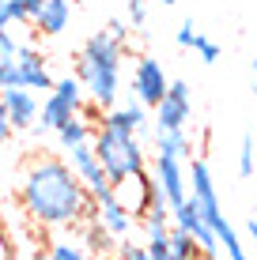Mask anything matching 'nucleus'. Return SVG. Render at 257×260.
<instances>
[{
  "label": "nucleus",
  "instance_id": "obj_18",
  "mask_svg": "<svg viewBox=\"0 0 257 260\" xmlns=\"http://www.w3.org/2000/svg\"><path fill=\"white\" fill-rule=\"evenodd\" d=\"M166 238H170V256H174V260H201L197 241H193L189 234H185V230L170 226V230H166Z\"/></svg>",
  "mask_w": 257,
  "mask_h": 260
},
{
  "label": "nucleus",
  "instance_id": "obj_3",
  "mask_svg": "<svg viewBox=\"0 0 257 260\" xmlns=\"http://www.w3.org/2000/svg\"><path fill=\"white\" fill-rule=\"evenodd\" d=\"M91 147H95V155H99L106 177L113 185L125 181V177L148 174V158H144V147H140L136 132H121L113 124L99 121L95 124V136H91Z\"/></svg>",
  "mask_w": 257,
  "mask_h": 260
},
{
  "label": "nucleus",
  "instance_id": "obj_25",
  "mask_svg": "<svg viewBox=\"0 0 257 260\" xmlns=\"http://www.w3.org/2000/svg\"><path fill=\"white\" fill-rule=\"evenodd\" d=\"M15 53H19V46H15L12 42V34H0V64H4V60H15Z\"/></svg>",
  "mask_w": 257,
  "mask_h": 260
},
{
  "label": "nucleus",
  "instance_id": "obj_26",
  "mask_svg": "<svg viewBox=\"0 0 257 260\" xmlns=\"http://www.w3.org/2000/svg\"><path fill=\"white\" fill-rule=\"evenodd\" d=\"M8 15H12V19H19V23H31V12L23 8V0H8Z\"/></svg>",
  "mask_w": 257,
  "mask_h": 260
},
{
  "label": "nucleus",
  "instance_id": "obj_29",
  "mask_svg": "<svg viewBox=\"0 0 257 260\" xmlns=\"http://www.w3.org/2000/svg\"><path fill=\"white\" fill-rule=\"evenodd\" d=\"M8 140H12V121H8L4 106H0V143H8Z\"/></svg>",
  "mask_w": 257,
  "mask_h": 260
},
{
  "label": "nucleus",
  "instance_id": "obj_8",
  "mask_svg": "<svg viewBox=\"0 0 257 260\" xmlns=\"http://www.w3.org/2000/svg\"><path fill=\"white\" fill-rule=\"evenodd\" d=\"M152 181L159 196L166 200V208H178V204L189 196V181H185V162L174 155H155V170H152Z\"/></svg>",
  "mask_w": 257,
  "mask_h": 260
},
{
  "label": "nucleus",
  "instance_id": "obj_24",
  "mask_svg": "<svg viewBox=\"0 0 257 260\" xmlns=\"http://www.w3.org/2000/svg\"><path fill=\"white\" fill-rule=\"evenodd\" d=\"M129 19H132V26L148 23V0H129Z\"/></svg>",
  "mask_w": 257,
  "mask_h": 260
},
{
  "label": "nucleus",
  "instance_id": "obj_16",
  "mask_svg": "<svg viewBox=\"0 0 257 260\" xmlns=\"http://www.w3.org/2000/svg\"><path fill=\"white\" fill-rule=\"evenodd\" d=\"M155 155H174L182 162L193 158V147H189V132L178 128V132H155Z\"/></svg>",
  "mask_w": 257,
  "mask_h": 260
},
{
  "label": "nucleus",
  "instance_id": "obj_14",
  "mask_svg": "<svg viewBox=\"0 0 257 260\" xmlns=\"http://www.w3.org/2000/svg\"><path fill=\"white\" fill-rule=\"evenodd\" d=\"M102 121H106V124H113V128H121V132H144V124H148V110H144L140 102L113 106V110H106V113H102Z\"/></svg>",
  "mask_w": 257,
  "mask_h": 260
},
{
  "label": "nucleus",
  "instance_id": "obj_20",
  "mask_svg": "<svg viewBox=\"0 0 257 260\" xmlns=\"http://www.w3.org/2000/svg\"><path fill=\"white\" fill-rule=\"evenodd\" d=\"M253 170H257V147H253V136L246 132L242 147H238V177H253Z\"/></svg>",
  "mask_w": 257,
  "mask_h": 260
},
{
  "label": "nucleus",
  "instance_id": "obj_5",
  "mask_svg": "<svg viewBox=\"0 0 257 260\" xmlns=\"http://www.w3.org/2000/svg\"><path fill=\"white\" fill-rule=\"evenodd\" d=\"M68 166H72V174L79 177V185L87 189V196H91L95 204L113 196V181L106 177V170H102V162H99V155H95L91 143L68 147Z\"/></svg>",
  "mask_w": 257,
  "mask_h": 260
},
{
  "label": "nucleus",
  "instance_id": "obj_34",
  "mask_svg": "<svg viewBox=\"0 0 257 260\" xmlns=\"http://www.w3.org/2000/svg\"><path fill=\"white\" fill-rule=\"evenodd\" d=\"M155 4H174V0H155Z\"/></svg>",
  "mask_w": 257,
  "mask_h": 260
},
{
  "label": "nucleus",
  "instance_id": "obj_4",
  "mask_svg": "<svg viewBox=\"0 0 257 260\" xmlns=\"http://www.w3.org/2000/svg\"><path fill=\"white\" fill-rule=\"evenodd\" d=\"M79 110H83V83H79L76 76L53 79V91H49V98L42 102V110H38L34 132H57L61 124L72 117V113H79Z\"/></svg>",
  "mask_w": 257,
  "mask_h": 260
},
{
  "label": "nucleus",
  "instance_id": "obj_6",
  "mask_svg": "<svg viewBox=\"0 0 257 260\" xmlns=\"http://www.w3.org/2000/svg\"><path fill=\"white\" fill-rule=\"evenodd\" d=\"M193 117V94L185 79H170L163 102L155 106V132H178Z\"/></svg>",
  "mask_w": 257,
  "mask_h": 260
},
{
  "label": "nucleus",
  "instance_id": "obj_22",
  "mask_svg": "<svg viewBox=\"0 0 257 260\" xmlns=\"http://www.w3.org/2000/svg\"><path fill=\"white\" fill-rule=\"evenodd\" d=\"M193 49L201 53V60H205V64H216V60H219V46H216V42H208L205 34H197V42H193Z\"/></svg>",
  "mask_w": 257,
  "mask_h": 260
},
{
  "label": "nucleus",
  "instance_id": "obj_31",
  "mask_svg": "<svg viewBox=\"0 0 257 260\" xmlns=\"http://www.w3.org/2000/svg\"><path fill=\"white\" fill-rule=\"evenodd\" d=\"M246 230H250V238H253V241H257V211H253V215H250V222H246Z\"/></svg>",
  "mask_w": 257,
  "mask_h": 260
},
{
  "label": "nucleus",
  "instance_id": "obj_17",
  "mask_svg": "<svg viewBox=\"0 0 257 260\" xmlns=\"http://www.w3.org/2000/svg\"><path fill=\"white\" fill-rule=\"evenodd\" d=\"M79 241H83V249H87V256H106L113 245H118V238H110L102 230V222L99 219H91V222H83V234H79Z\"/></svg>",
  "mask_w": 257,
  "mask_h": 260
},
{
  "label": "nucleus",
  "instance_id": "obj_9",
  "mask_svg": "<svg viewBox=\"0 0 257 260\" xmlns=\"http://www.w3.org/2000/svg\"><path fill=\"white\" fill-rule=\"evenodd\" d=\"M159 196L152 174H136V177H125V181L113 185V200L125 208L132 219H144V211L152 208V200Z\"/></svg>",
  "mask_w": 257,
  "mask_h": 260
},
{
  "label": "nucleus",
  "instance_id": "obj_32",
  "mask_svg": "<svg viewBox=\"0 0 257 260\" xmlns=\"http://www.w3.org/2000/svg\"><path fill=\"white\" fill-rule=\"evenodd\" d=\"M23 8H26V12H31V19H34V12H38V8H42V0H23Z\"/></svg>",
  "mask_w": 257,
  "mask_h": 260
},
{
  "label": "nucleus",
  "instance_id": "obj_30",
  "mask_svg": "<svg viewBox=\"0 0 257 260\" xmlns=\"http://www.w3.org/2000/svg\"><path fill=\"white\" fill-rule=\"evenodd\" d=\"M8 23H12V15H8V0H0V34L8 30Z\"/></svg>",
  "mask_w": 257,
  "mask_h": 260
},
{
  "label": "nucleus",
  "instance_id": "obj_36",
  "mask_svg": "<svg viewBox=\"0 0 257 260\" xmlns=\"http://www.w3.org/2000/svg\"><path fill=\"white\" fill-rule=\"evenodd\" d=\"M12 260H15V256H12Z\"/></svg>",
  "mask_w": 257,
  "mask_h": 260
},
{
  "label": "nucleus",
  "instance_id": "obj_21",
  "mask_svg": "<svg viewBox=\"0 0 257 260\" xmlns=\"http://www.w3.org/2000/svg\"><path fill=\"white\" fill-rule=\"evenodd\" d=\"M118 260H152V256H148L144 245H136V241H125V238H121V241H118Z\"/></svg>",
  "mask_w": 257,
  "mask_h": 260
},
{
  "label": "nucleus",
  "instance_id": "obj_10",
  "mask_svg": "<svg viewBox=\"0 0 257 260\" xmlns=\"http://www.w3.org/2000/svg\"><path fill=\"white\" fill-rule=\"evenodd\" d=\"M0 106H4L8 121H12V132H23V128H34L38 124V98L26 87H12V91H0Z\"/></svg>",
  "mask_w": 257,
  "mask_h": 260
},
{
  "label": "nucleus",
  "instance_id": "obj_28",
  "mask_svg": "<svg viewBox=\"0 0 257 260\" xmlns=\"http://www.w3.org/2000/svg\"><path fill=\"white\" fill-rule=\"evenodd\" d=\"M106 30H110L121 46H125V34H129V30H125V23H121V19H110V23H106Z\"/></svg>",
  "mask_w": 257,
  "mask_h": 260
},
{
  "label": "nucleus",
  "instance_id": "obj_11",
  "mask_svg": "<svg viewBox=\"0 0 257 260\" xmlns=\"http://www.w3.org/2000/svg\"><path fill=\"white\" fill-rule=\"evenodd\" d=\"M15 68H19L26 91H53V76L46 68V57H42L34 46H19V53H15Z\"/></svg>",
  "mask_w": 257,
  "mask_h": 260
},
{
  "label": "nucleus",
  "instance_id": "obj_27",
  "mask_svg": "<svg viewBox=\"0 0 257 260\" xmlns=\"http://www.w3.org/2000/svg\"><path fill=\"white\" fill-rule=\"evenodd\" d=\"M15 256V249H12V241H8V230L0 226V260H12Z\"/></svg>",
  "mask_w": 257,
  "mask_h": 260
},
{
  "label": "nucleus",
  "instance_id": "obj_13",
  "mask_svg": "<svg viewBox=\"0 0 257 260\" xmlns=\"http://www.w3.org/2000/svg\"><path fill=\"white\" fill-rule=\"evenodd\" d=\"M95 219L102 222L106 234L118 238V241H121V238H129V234H132V222H136V219H132V215L118 204V200H113V196H110V200H99V215H95Z\"/></svg>",
  "mask_w": 257,
  "mask_h": 260
},
{
  "label": "nucleus",
  "instance_id": "obj_23",
  "mask_svg": "<svg viewBox=\"0 0 257 260\" xmlns=\"http://www.w3.org/2000/svg\"><path fill=\"white\" fill-rule=\"evenodd\" d=\"M197 34H201V30H197V26H193V19H185V23L178 26V46H182V49H193V42H197Z\"/></svg>",
  "mask_w": 257,
  "mask_h": 260
},
{
  "label": "nucleus",
  "instance_id": "obj_12",
  "mask_svg": "<svg viewBox=\"0 0 257 260\" xmlns=\"http://www.w3.org/2000/svg\"><path fill=\"white\" fill-rule=\"evenodd\" d=\"M68 19H72V4L68 0H42V8L34 12V30L46 34V38H53V34H61L68 26Z\"/></svg>",
  "mask_w": 257,
  "mask_h": 260
},
{
  "label": "nucleus",
  "instance_id": "obj_2",
  "mask_svg": "<svg viewBox=\"0 0 257 260\" xmlns=\"http://www.w3.org/2000/svg\"><path fill=\"white\" fill-rule=\"evenodd\" d=\"M121 46L110 30H99L83 42L76 57V79L83 83V94H91V102L99 110H113L118 102V91H121Z\"/></svg>",
  "mask_w": 257,
  "mask_h": 260
},
{
  "label": "nucleus",
  "instance_id": "obj_19",
  "mask_svg": "<svg viewBox=\"0 0 257 260\" xmlns=\"http://www.w3.org/2000/svg\"><path fill=\"white\" fill-rule=\"evenodd\" d=\"M46 256L49 260H91V256H87V249L76 245L72 238H53L46 245Z\"/></svg>",
  "mask_w": 257,
  "mask_h": 260
},
{
  "label": "nucleus",
  "instance_id": "obj_7",
  "mask_svg": "<svg viewBox=\"0 0 257 260\" xmlns=\"http://www.w3.org/2000/svg\"><path fill=\"white\" fill-rule=\"evenodd\" d=\"M166 87H170V79H166L163 64H159L155 57H140L136 68H132V91H136V102L144 106V110H155V106L163 102Z\"/></svg>",
  "mask_w": 257,
  "mask_h": 260
},
{
  "label": "nucleus",
  "instance_id": "obj_35",
  "mask_svg": "<svg viewBox=\"0 0 257 260\" xmlns=\"http://www.w3.org/2000/svg\"><path fill=\"white\" fill-rule=\"evenodd\" d=\"M250 64H253V72H257V57H253V60H250Z\"/></svg>",
  "mask_w": 257,
  "mask_h": 260
},
{
  "label": "nucleus",
  "instance_id": "obj_1",
  "mask_svg": "<svg viewBox=\"0 0 257 260\" xmlns=\"http://www.w3.org/2000/svg\"><path fill=\"white\" fill-rule=\"evenodd\" d=\"M19 208L42 230L83 226L99 215V204L79 185L68 158H57V155H34L26 162L19 177Z\"/></svg>",
  "mask_w": 257,
  "mask_h": 260
},
{
  "label": "nucleus",
  "instance_id": "obj_15",
  "mask_svg": "<svg viewBox=\"0 0 257 260\" xmlns=\"http://www.w3.org/2000/svg\"><path fill=\"white\" fill-rule=\"evenodd\" d=\"M53 136H57V143L68 151V147H79V143H91V136H95V124L87 121L83 113H72V117H68L57 132H53Z\"/></svg>",
  "mask_w": 257,
  "mask_h": 260
},
{
  "label": "nucleus",
  "instance_id": "obj_33",
  "mask_svg": "<svg viewBox=\"0 0 257 260\" xmlns=\"http://www.w3.org/2000/svg\"><path fill=\"white\" fill-rule=\"evenodd\" d=\"M31 260H49V256H46V249H34V253H31Z\"/></svg>",
  "mask_w": 257,
  "mask_h": 260
}]
</instances>
